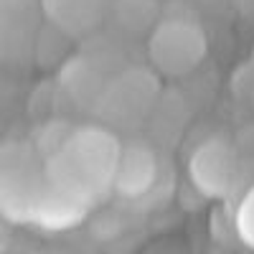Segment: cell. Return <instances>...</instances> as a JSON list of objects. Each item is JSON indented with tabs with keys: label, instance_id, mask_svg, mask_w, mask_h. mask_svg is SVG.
<instances>
[{
	"label": "cell",
	"instance_id": "cell-1",
	"mask_svg": "<svg viewBox=\"0 0 254 254\" xmlns=\"http://www.w3.org/2000/svg\"><path fill=\"white\" fill-rule=\"evenodd\" d=\"M120 145L117 135L107 127H74L61 150L44 158L46 183L92 208L112 190Z\"/></svg>",
	"mask_w": 254,
	"mask_h": 254
},
{
	"label": "cell",
	"instance_id": "cell-2",
	"mask_svg": "<svg viewBox=\"0 0 254 254\" xmlns=\"http://www.w3.org/2000/svg\"><path fill=\"white\" fill-rule=\"evenodd\" d=\"M44 158L33 142L15 140L0 145V216L10 224H33L46 196Z\"/></svg>",
	"mask_w": 254,
	"mask_h": 254
},
{
	"label": "cell",
	"instance_id": "cell-3",
	"mask_svg": "<svg viewBox=\"0 0 254 254\" xmlns=\"http://www.w3.org/2000/svg\"><path fill=\"white\" fill-rule=\"evenodd\" d=\"M208 51L206 31L188 18H165L147 38V59L168 79L188 76L201 66Z\"/></svg>",
	"mask_w": 254,
	"mask_h": 254
},
{
	"label": "cell",
	"instance_id": "cell-4",
	"mask_svg": "<svg viewBox=\"0 0 254 254\" xmlns=\"http://www.w3.org/2000/svg\"><path fill=\"white\" fill-rule=\"evenodd\" d=\"M239 155L226 137L203 140L188 158V176L206 198H224L237 183Z\"/></svg>",
	"mask_w": 254,
	"mask_h": 254
},
{
	"label": "cell",
	"instance_id": "cell-5",
	"mask_svg": "<svg viewBox=\"0 0 254 254\" xmlns=\"http://www.w3.org/2000/svg\"><path fill=\"white\" fill-rule=\"evenodd\" d=\"M155 178H158V158L153 147H147L145 142L120 145L112 190H117L125 198H140L155 186Z\"/></svg>",
	"mask_w": 254,
	"mask_h": 254
},
{
	"label": "cell",
	"instance_id": "cell-6",
	"mask_svg": "<svg viewBox=\"0 0 254 254\" xmlns=\"http://www.w3.org/2000/svg\"><path fill=\"white\" fill-rule=\"evenodd\" d=\"M33 0H0V59L18 56L31 44Z\"/></svg>",
	"mask_w": 254,
	"mask_h": 254
},
{
	"label": "cell",
	"instance_id": "cell-7",
	"mask_svg": "<svg viewBox=\"0 0 254 254\" xmlns=\"http://www.w3.org/2000/svg\"><path fill=\"white\" fill-rule=\"evenodd\" d=\"M89 214V206H84L81 201L61 193V190H54L51 186L46 188V196L41 201L33 224H38L41 229L49 231H61V229H71L79 221H84Z\"/></svg>",
	"mask_w": 254,
	"mask_h": 254
},
{
	"label": "cell",
	"instance_id": "cell-8",
	"mask_svg": "<svg viewBox=\"0 0 254 254\" xmlns=\"http://www.w3.org/2000/svg\"><path fill=\"white\" fill-rule=\"evenodd\" d=\"M71 130H74V125H69L66 120H49V122H44V125L36 130V137H33L31 142H33V147H36V153H38L41 158H46V155L61 150L64 142L69 140Z\"/></svg>",
	"mask_w": 254,
	"mask_h": 254
},
{
	"label": "cell",
	"instance_id": "cell-9",
	"mask_svg": "<svg viewBox=\"0 0 254 254\" xmlns=\"http://www.w3.org/2000/svg\"><path fill=\"white\" fill-rule=\"evenodd\" d=\"M237 224H239V234L249 242V247H254V188H249V193L239 206Z\"/></svg>",
	"mask_w": 254,
	"mask_h": 254
},
{
	"label": "cell",
	"instance_id": "cell-10",
	"mask_svg": "<svg viewBox=\"0 0 254 254\" xmlns=\"http://www.w3.org/2000/svg\"><path fill=\"white\" fill-rule=\"evenodd\" d=\"M10 242H13V231H10V221H5L0 216V254H5L10 249Z\"/></svg>",
	"mask_w": 254,
	"mask_h": 254
}]
</instances>
